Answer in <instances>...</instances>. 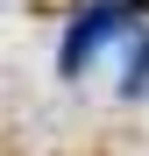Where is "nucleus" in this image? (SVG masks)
Here are the masks:
<instances>
[{
    "mask_svg": "<svg viewBox=\"0 0 149 156\" xmlns=\"http://www.w3.org/2000/svg\"><path fill=\"white\" fill-rule=\"evenodd\" d=\"M121 29H135V0H92V7H78V14H71V29H64V43H57V71L78 78Z\"/></svg>",
    "mask_w": 149,
    "mask_h": 156,
    "instance_id": "f257e3e1",
    "label": "nucleus"
},
{
    "mask_svg": "<svg viewBox=\"0 0 149 156\" xmlns=\"http://www.w3.org/2000/svg\"><path fill=\"white\" fill-rule=\"evenodd\" d=\"M142 85H149V36L135 29V36H128V78H121V92H128V99H135Z\"/></svg>",
    "mask_w": 149,
    "mask_h": 156,
    "instance_id": "f03ea898",
    "label": "nucleus"
}]
</instances>
